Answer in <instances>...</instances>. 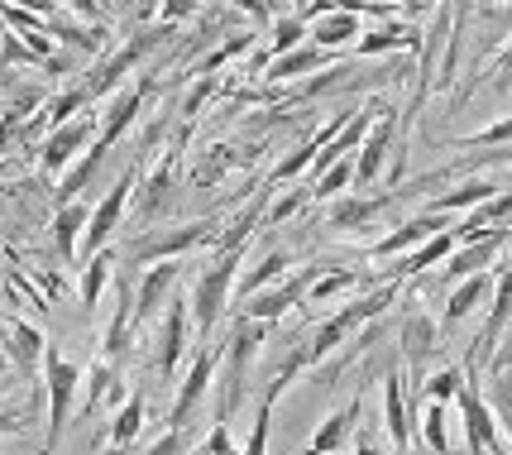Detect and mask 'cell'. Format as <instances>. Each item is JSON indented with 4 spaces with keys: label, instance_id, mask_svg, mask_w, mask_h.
I'll return each instance as SVG.
<instances>
[{
    "label": "cell",
    "instance_id": "cell-1",
    "mask_svg": "<svg viewBox=\"0 0 512 455\" xmlns=\"http://www.w3.org/2000/svg\"><path fill=\"white\" fill-rule=\"evenodd\" d=\"M273 321H254V317H235L230 336H225V350H221V369H216V422H230L240 403H245V379H249V364L259 355V345L268 341Z\"/></svg>",
    "mask_w": 512,
    "mask_h": 455
},
{
    "label": "cell",
    "instance_id": "cell-2",
    "mask_svg": "<svg viewBox=\"0 0 512 455\" xmlns=\"http://www.w3.org/2000/svg\"><path fill=\"white\" fill-rule=\"evenodd\" d=\"M245 254H249V245H240V250H221L216 254V264L192 283L187 307H192V321H197V345H211V336H216V321H221V312L230 307V293H235V283H240Z\"/></svg>",
    "mask_w": 512,
    "mask_h": 455
},
{
    "label": "cell",
    "instance_id": "cell-3",
    "mask_svg": "<svg viewBox=\"0 0 512 455\" xmlns=\"http://www.w3.org/2000/svg\"><path fill=\"white\" fill-rule=\"evenodd\" d=\"M82 364L63 360V350L58 345H48L44 350V393H48V432H44V451L53 455L58 451V441L67 432V417L77 408V393H82Z\"/></svg>",
    "mask_w": 512,
    "mask_h": 455
},
{
    "label": "cell",
    "instance_id": "cell-4",
    "mask_svg": "<svg viewBox=\"0 0 512 455\" xmlns=\"http://www.w3.org/2000/svg\"><path fill=\"white\" fill-rule=\"evenodd\" d=\"M216 216H201V221H187V226H173V230H149L139 235L125 259L130 264H163V259H178L187 250H201V245H216Z\"/></svg>",
    "mask_w": 512,
    "mask_h": 455
},
{
    "label": "cell",
    "instance_id": "cell-5",
    "mask_svg": "<svg viewBox=\"0 0 512 455\" xmlns=\"http://www.w3.org/2000/svg\"><path fill=\"white\" fill-rule=\"evenodd\" d=\"M134 182H139V168H125V173H120V182H115L101 202L91 206L87 230H82V245H77V264H87L91 254L111 250V235L120 230V216H125V206H130Z\"/></svg>",
    "mask_w": 512,
    "mask_h": 455
},
{
    "label": "cell",
    "instance_id": "cell-6",
    "mask_svg": "<svg viewBox=\"0 0 512 455\" xmlns=\"http://www.w3.org/2000/svg\"><path fill=\"white\" fill-rule=\"evenodd\" d=\"M460 427H465V446L469 455H503V432H498V417H493L489 398L479 393V374L465 369V388H460Z\"/></svg>",
    "mask_w": 512,
    "mask_h": 455
},
{
    "label": "cell",
    "instance_id": "cell-7",
    "mask_svg": "<svg viewBox=\"0 0 512 455\" xmlns=\"http://www.w3.org/2000/svg\"><path fill=\"white\" fill-rule=\"evenodd\" d=\"M316 278H321V264H312V269H302V273H292V278H278V283L259 288L254 297L235 302V317H254V321L288 317L292 307H302V302H307V288H312Z\"/></svg>",
    "mask_w": 512,
    "mask_h": 455
},
{
    "label": "cell",
    "instance_id": "cell-8",
    "mask_svg": "<svg viewBox=\"0 0 512 455\" xmlns=\"http://www.w3.org/2000/svg\"><path fill=\"white\" fill-rule=\"evenodd\" d=\"M216 369H221V345H197V355L187 364V379L178 384V398H173V408H168V432H182L187 427V417L197 408L201 398H206V388L216 384Z\"/></svg>",
    "mask_w": 512,
    "mask_h": 455
},
{
    "label": "cell",
    "instance_id": "cell-9",
    "mask_svg": "<svg viewBox=\"0 0 512 455\" xmlns=\"http://www.w3.org/2000/svg\"><path fill=\"white\" fill-rule=\"evenodd\" d=\"M101 135V120L91 111H82L77 120H67V125H58V130H48L44 139V173H67L72 168V159H82L91 149V139Z\"/></svg>",
    "mask_w": 512,
    "mask_h": 455
},
{
    "label": "cell",
    "instance_id": "cell-10",
    "mask_svg": "<svg viewBox=\"0 0 512 455\" xmlns=\"http://www.w3.org/2000/svg\"><path fill=\"white\" fill-rule=\"evenodd\" d=\"M393 144H398V111L383 106L379 120L369 125V135H364V144H359V154H355V187L359 192L383 178V163L393 159Z\"/></svg>",
    "mask_w": 512,
    "mask_h": 455
},
{
    "label": "cell",
    "instance_id": "cell-11",
    "mask_svg": "<svg viewBox=\"0 0 512 455\" xmlns=\"http://www.w3.org/2000/svg\"><path fill=\"white\" fill-rule=\"evenodd\" d=\"M182 355H187V297H168V312H163V326H158L154 341V369L163 384L178 379Z\"/></svg>",
    "mask_w": 512,
    "mask_h": 455
},
{
    "label": "cell",
    "instance_id": "cell-12",
    "mask_svg": "<svg viewBox=\"0 0 512 455\" xmlns=\"http://www.w3.org/2000/svg\"><path fill=\"white\" fill-rule=\"evenodd\" d=\"M508 317H512V264L498 273V283H493L489 321H484V331H479V336H474V345H469L465 369H474V374H479V364H493V345H498V336H503Z\"/></svg>",
    "mask_w": 512,
    "mask_h": 455
},
{
    "label": "cell",
    "instance_id": "cell-13",
    "mask_svg": "<svg viewBox=\"0 0 512 455\" xmlns=\"http://www.w3.org/2000/svg\"><path fill=\"white\" fill-rule=\"evenodd\" d=\"M450 230V216H436V211H417V216H407L393 235H383L379 245H369V259L383 264V259H398V254H412L417 245H426L431 235H441Z\"/></svg>",
    "mask_w": 512,
    "mask_h": 455
},
{
    "label": "cell",
    "instance_id": "cell-14",
    "mask_svg": "<svg viewBox=\"0 0 512 455\" xmlns=\"http://www.w3.org/2000/svg\"><path fill=\"white\" fill-rule=\"evenodd\" d=\"M417 417H412V403H407V384H402V374L393 369L388 379H383V436L393 441V451L407 455L417 446V427H412Z\"/></svg>",
    "mask_w": 512,
    "mask_h": 455
},
{
    "label": "cell",
    "instance_id": "cell-15",
    "mask_svg": "<svg viewBox=\"0 0 512 455\" xmlns=\"http://www.w3.org/2000/svg\"><path fill=\"white\" fill-rule=\"evenodd\" d=\"M359 417H364V388H359L345 408H335L297 455H335V451H345V446L355 441V432H359Z\"/></svg>",
    "mask_w": 512,
    "mask_h": 455
},
{
    "label": "cell",
    "instance_id": "cell-16",
    "mask_svg": "<svg viewBox=\"0 0 512 455\" xmlns=\"http://www.w3.org/2000/svg\"><path fill=\"white\" fill-rule=\"evenodd\" d=\"M512 240V226H503V230H489L484 240H469V245H455V254L446 259V269H441V283H460V278H469V273H484L503 254V245Z\"/></svg>",
    "mask_w": 512,
    "mask_h": 455
},
{
    "label": "cell",
    "instance_id": "cell-17",
    "mask_svg": "<svg viewBox=\"0 0 512 455\" xmlns=\"http://www.w3.org/2000/svg\"><path fill=\"white\" fill-rule=\"evenodd\" d=\"M393 202H402L398 187H393V192H379V197H369V192H345V197H335V206L326 211V226L331 230H364Z\"/></svg>",
    "mask_w": 512,
    "mask_h": 455
},
{
    "label": "cell",
    "instance_id": "cell-18",
    "mask_svg": "<svg viewBox=\"0 0 512 455\" xmlns=\"http://www.w3.org/2000/svg\"><path fill=\"white\" fill-rule=\"evenodd\" d=\"M178 278H182L178 259H163V264H154V269L144 273V283L134 288V326H139V331L154 321L158 307H168V293L178 288Z\"/></svg>",
    "mask_w": 512,
    "mask_h": 455
},
{
    "label": "cell",
    "instance_id": "cell-19",
    "mask_svg": "<svg viewBox=\"0 0 512 455\" xmlns=\"http://www.w3.org/2000/svg\"><path fill=\"white\" fill-rule=\"evenodd\" d=\"M402 355H407V369L422 379V364L441 350V321L426 317V312H407L402 317Z\"/></svg>",
    "mask_w": 512,
    "mask_h": 455
},
{
    "label": "cell",
    "instance_id": "cell-20",
    "mask_svg": "<svg viewBox=\"0 0 512 455\" xmlns=\"http://www.w3.org/2000/svg\"><path fill=\"white\" fill-rule=\"evenodd\" d=\"M503 187L493 178H484V173H474V178H460L450 192H436L431 202L422 206V211H436V216H450V211H474V206H484V202H493Z\"/></svg>",
    "mask_w": 512,
    "mask_h": 455
},
{
    "label": "cell",
    "instance_id": "cell-21",
    "mask_svg": "<svg viewBox=\"0 0 512 455\" xmlns=\"http://www.w3.org/2000/svg\"><path fill=\"white\" fill-rule=\"evenodd\" d=\"M359 331H364V326H359L350 312H335L331 321H321V326L312 331V341H307V369H321L335 350H345V345L355 341Z\"/></svg>",
    "mask_w": 512,
    "mask_h": 455
},
{
    "label": "cell",
    "instance_id": "cell-22",
    "mask_svg": "<svg viewBox=\"0 0 512 455\" xmlns=\"http://www.w3.org/2000/svg\"><path fill=\"white\" fill-rule=\"evenodd\" d=\"M402 48H422V29L417 24H407V20H393V24H383V29H369V34H359L355 39V58H379V53H402Z\"/></svg>",
    "mask_w": 512,
    "mask_h": 455
},
{
    "label": "cell",
    "instance_id": "cell-23",
    "mask_svg": "<svg viewBox=\"0 0 512 455\" xmlns=\"http://www.w3.org/2000/svg\"><path fill=\"white\" fill-rule=\"evenodd\" d=\"M321 68H335V53L331 48H316V44H302L283 53V58H273L264 68L268 82H297V77H316Z\"/></svg>",
    "mask_w": 512,
    "mask_h": 455
},
{
    "label": "cell",
    "instance_id": "cell-24",
    "mask_svg": "<svg viewBox=\"0 0 512 455\" xmlns=\"http://www.w3.org/2000/svg\"><path fill=\"white\" fill-rule=\"evenodd\" d=\"M163 29H168V24H163ZM163 29H158V34H163ZM158 34H139V39H130V44L120 48L111 63H106V68H101V72H96V77L87 82V96H91V101H96V96H106V91H111L130 68H139V63H144V53L158 44Z\"/></svg>",
    "mask_w": 512,
    "mask_h": 455
},
{
    "label": "cell",
    "instance_id": "cell-25",
    "mask_svg": "<svg viewBox=\"0 0 512 455\" xmlns=\"http://www.w3.org/2000/svg\"><path fill=\"white\" fill-rule=\"evenodd\" d=\"M493 297V278L489 273H469V278H460L455 288H450L446 297V312H441V331H455L460 321L479 307V302H489Z\"/></svg>",
    "mask_w": 512,
    "mask_h": 455
},
{
    "label": "cell",
    "instance_id": "cell-26",
    "mask_svg": "<svg viewBox=\"0 0 512 455\" xmlns=\"http://www.w3.org/2000/svg\"><path fill=\"white\" fill-rule=\"evenodd\" d=\"M101 398H111V408L125 403V379H120V369L111 360H96L82 374V417H91V412L101 408Z\"/></svg>",
    "mask_w": 512,
    "mask_h": 455
},
{
    "label": "cell",
    "instance_id": "cell-27",
    "mask_svg": "<svg viewBox=\"0 0 512 455\" xmlns=\"http://www.w3.org/2000/svg\"><path fill=\"white\" fill-rule=\"evenodd\" d=\"M144 96H149V82H134L130 91H120V96H115L111 111L101 115V135H96V144H101V149H111L115 139L130 130L134 115H139V106H144Z\"/></svg>",
    "mask_w": 512,
    "mask_h": 455
},
{
    "label": "cell",
    "instance_id": "cell-28",
    "mask_svg": "<svg viewBox=\"0 0 512 455\" xmlns=\"http://www.w3.org/2000/svg\"><path fill=\"white\" fill-rule=\"evenodd\" d=\"M359 20H364V15H350V10H331V15H321V20L307 24V39H312L316 48H331V53H340V48H355Z\"/></svg>",
    "mask_w": 512,
    "mask_h": 455
},
{
    "label": "cell",
    "instance_id": "cell-29",
    "mask_svg": "<svg viewBox=\"0 0 512 455\" xmlns=\"http://www.w3.org/2000/svg\"><path fill=\"white\" fill-rule=\"evenodd\" d=\"M87 206L82 202H67L53 211V250L63 264H77V245H82V230H87Z\"/></svg>",
    "mask_w": 512,
    "mask_h": 455
},
{
    "label": "cell",
    "instance_id": "cell-30",
    "mask_svg": "<svg viewBox=\"0 0 512 455\" xmlns=\"http://www.w3.org/2000/svg\"><path fill=\"white\" fill-rule=\"evenodd\" d=\"M10 360L20 364V374H34L39 364H44V350H48V341H44V331L34 326V321H24V317H10Z\"/></svg>",
    "mask_w": 512,
    "mask_h": 455
},
{
    "label": "cell",
    "instance_id": "cell-31",
    "mask_svg": "<svg viewBox=\"0 0 512 455\" xmlns=\"http://www.w3.org/2000/svg\"><path fill=\"white\" fill-rule=\"evenodd\" d=\"M115 264H120V254H115V250L91 254L87 264H82V283H77V297H82V312H96V307H101V293L111 288Z\"/></svg>",
    "mask_w": 512,
    "mask_h": 455
},
{
    "label": "cell",
    "instance_id": "cell-32",
    "mask_svg": "<svg viewBox=\"0 0 512 455\" xmlns=\"http://www.w3.org/2000/svg\"><path fill=\"white\" fill-rule=\"evenodd\" d=\"M455 245H460V240H455V230H441V235H431V240H426V245H417L412 254H402V264L393 273H398V278H417V273L446 264L450 254H455Z\"/></svg>",
    "mask_w": 512,
    "mask_h": 455
},
{
    "label": "cell",
    "instance_id": "cell-33",
    "mask_svg": "<svg viewBox=\"0 0 512 455\" xmlns=\"http://www.w3.org/2000/svg\"><path fill=\"white\" fill-rule=\"evenodd\" d=\"M288 269H292V254L288 250H268L264 259H254V269L240 273V283H235V302H245V297H254L259 288L278 283Z\"/></svg>",
    "mask_w": 512,
    "mask_h": 455
},
{
    "label": "cell",
    "instance_id": "cell-34",
    "mask_svg": "<svg viewBox=\"0 0 512 455\" xmlns=\"http://www.w3.org/2000/svg\"><path fill=\"white\" fill-rule=\"evenodd\" d=\"M144 393H130L125 403H120V412H115V422H111V441H106V455H120L125 446H130L134 436L144 432Z\"/></svg>",
    "mask_w": 512,
    "mask_h": 455
},
{
    "label": "cell",
    "instance_id": "cell-35",
    "mask_svg": "<svg viewBox=\"0 0 512 455\" xmlns=\"http://www.w3.org/2000/svg\"><path fill=\"white\" fill-rule=\"evenodd\" d=\"M307 44V20L302 15H278L273 20V29H268V63L273 58H283V53H292V48H302Z\"/></svg>",
    "mask_w": 512,
    "mask_h": 455
},
{
    "label": "cell",
    "instance_id": "cell-36",
    "mask_svg": "<svg viewBox=\"0 0 512 455\" xmlns=\"http://www.w3.org/2000/svg\"><path fill=\"white\" fill-rule=\"evenodd\" d=\"M359 283H364V273L359 269H331V273L321 269V278L307 288V302L321 307V302H331V297H340V293H355Z\"/></svg>",
    "mask_w": 512,
    "mask_h": 455
},
{
    "label": "cell",
    "instance_id": "cell-37",
    "mask_svg": "<svg viewBox=\"0 0 512 455\" xmlns=\"http://www.w3.org/2000/svg\"><path fill=\"white\" fill-rule=\"evenodd\" d=\"M460 388H465V369H460V364H446V369H436L431 379H422L417 393H422L426 403H455Z\"/></svg>",
    "mask_w": 512,
    "mask_h": 455
},
{
    "label": "cell",
    "instance_id": "cell-38",
    "mask_svg": "<svg viewBox=\"0 0 512 455\" xmlns=\"http://www.w3.org/2000/svg\"><path fill=\"white\" fill-rule=\"evenodd\" d=\"M350 187H355V159H340L312 182V197L316 202H335V197H345Z\"/></svg>",
    "mask_w": 512,
    "mask_h": 455
},
{
    "label": "cell",
    "instance_id": "cell-39",
    "mask_svg": "<svg viewBox=\"0 0 512 455\" xmlns=\"http://www.w3.org/2000/svg\"><path fill=\"white\" fill-rule=\"evenodd\" d=\"M417 422H422V441L431 455H450V432H446V403H426L417 412Z\"/></svg>",
    "mask_w": 512,
    "mask_h": 455
},
{
    "label": "cell",
    "instance_id": "cell-40",
    "mask_svg": "<svg viewBox=\"0 0 512 455\" xmlns=\"http://www.w3.org/2000/svg\"><path fill=\"white\" fill-rule=\"evenodd\" d=\"M87 87H72V91H63V96H53L44 106V120L39 125H48V130H58V125H67V120H77V115L87 111Z\"/></svg>",
    "mask_w": 512,
    "mask_h": 455
},
{
    "label": "cell",
    "instance_id": "cell-41",
    "mask_svg": "<svg viewBox=\"0 0 512 455\" xmlns=\"http://www.w3.org/2000/svg\"><path fill=\"white\" fill-rule=\"evenodd\" d=\"M307 202H312V187H307V182H302V187H288V192H278V197L268 202V211H264V230L283 226V221H288V216H297Z\"/></svg>",
    "mask_w": 512,
    "mask_h": 455
},
{
    "label": "cell",
    "instance_id": "cell-42",
    "mask_svg": "<svg viewBox=\"0 0 512 455\" xmlns=\"http://www.w3.org/2000/svg\"><path fill=\"white\" fill-rule=\"evenodd\" d=\"M489 408H493V417H498V432L512 441V374L508 369L489 379Z\"/></svg>",
    "mask_w": 512,
    "mask_h": 455
},
{
    "label": "cell",
    "instance_id": "cell-43",
    "mask_svg": "<svg viewBox=\"0 0 512 455\" xmlns=\"http://www.w3.org/2000/svg\"><path fill=\"white\" fill-rule=\"evenodd\" d=\"M446 144H455V149H503V144H512V115L484 125L479 135H460V139H446Z\"/></svg>",
    "mask_w": 512,
    "mask_h": 455
},
{
    "label": "cell",
    "instance_id": "cell-44",
    "mask_svg": "<svg viewBox=\"0 0 512 455\" xmlns=\"http://www.w3.org/2000/svg\"><path fill=\"white\" fill-rule=\"evenodd\" d=\"M249 48H254V34H230V39H225V44L216 48L211 58H201V63H197V72H201V77H211V72H216V68H225L230 58H240V53H249Z\"/></svg>",
    "mask_w": 512,
    "mask_h": 455
},
{
    "label": "cell",
    "instance_id": "cell-45",
    "mask_svg": "<svg viewBox=\"0 0 512 455\" xmlns=\"http://www.w3.org/2000/svg\"><path fill=\"white\" fill-rule=\"evenodd\" d=\"M197 455H245V451H235L230 422H211V432H206V441L197 446Z\"/></svg>",
    "mask_w": 512,
    "mask_h": 455
},
{
    "label": "cell",
    "instance_id": "cell-46",
    "mask_svg": "<svg viewBox=\"0 0 512 455\" xmlns=\"http://www.w3.org/2000/svg\"><path fill=\"white\" fill-rule=\"evenodd\" d=\"M211 96H216V77H201V82H197V91H192V96L182 101V120L192 125V120H197V115H201V106H206Z\"/></svg>",
    "mask_w": 512,
    "mask_h": 455
},
{
    "label": "cell",
    "instance_id": "cell-47",
    "mask_svg": "<svg viewBox=\"0 0 512 455\" xmlns=\"http://www.w3.org/2000/svg\"><path fill=\"white\" fill-rule=\"evenodd\" d=\"M192 15H197V0H163V5H158V24H168V29L182 20H192Z\"/></svg>",
    "mask_w": 512,
    "mask_h": 455
},
{
    "label": "cell",
    "instance_id": "cell-48",
    "mask_svg": "<svg viewBox=\"0 0 512 455\" xmlns=\"http://www.w3.org/2000/svg\"><path fill=\"white\" fill-rule=\"evenodd\" d=\"M355 455H383V436H379V427H374V422H359Z\"/></svg>",
    "mask_w": 512,
    "mask_h": 455
},
{
    "label": "cell",
    "instance_id": "cell-49",
    "mask_svg": "<svg viewBox=\"0 0 512 455\" xmlns=\"http://www.w3.org/2000/svg\"><path fill=\"white\" fill-rule=\"evenodd\" d=\"M182 446H187V436L182 432H163L144 455H182Z\"/></svg>",
    "mask_w": 512,
    "mask_h": 455
},
{
    "label": "cell",
    "instance_id": "cell-50",
    "mask_svg": "<svg viewBox=\"0 0 512 455\" xmlns=\"http://www.w3.org/2000/svg\"><path fill=\"white\" fill-rule=\"evenodd\" d=\"M230 5H235V10H245L254 24H268V20H273V5H268V0H230Z\"/></svg>",
    "mask_w": 512,
    "mask_h": 455
},
{
    "label": "cell",
    "instance_id": "cell-51",
    "mask_svg": "<svg viewBox=\"0 0 512 455\" xmlns=\"http://www.w3.org/2000/svg\"><path fill=\"white\" fill-rule=\"evenodd\" d=\"M29 427V412H0V436H20Z\"/></svg>",
    "mask_w": 512,
    "mask_h": 455
},
{
    "label": "cell",
    "instance_id": "cell-52",
    "mask_svg": "<svg viewBox=\"0 0 512 455\" xmlns=\"http://www.w3.org/2000/svg\"><path fill=\"white\" fill-rule=\"evenodd\" d=\"M20 120H24V111H5V120H0V149L10 144V135L20 130Z\"/></svg>",
    "mask_w": 512,
    "mask_h": 455
},
{
    "label": "cell",
    "instance_id": "cell-53",
    "mask_svg": "<svg viewBox=\"0 0 512 455\" xmlns=\"http://www.w3.org/2000/svg\"><path fill=\"white\" fill-rule=\"evenodd\" d=\"M67 5H72L77 15H87V20H101V5H96V0H67Z\"/></svg>",
    "mask_w": 512,
    "mask_h": 455
},
{
    "label": "cell",
    "instance_id": "cell-54",
    "mask_svg": "<svg viewBox=\"0 0 512 455\" xmlns=\"http://www.w3.org/2000/svg\"><path fill=\"white\" fill-rule=\"evenodd\" d=\"M20 5L24 10H34V15H44V20L53 15V0H20Z\"/></svg>",
    "mask_w": 512,
    "mask_h": 455
},
{
    "label": "cell",
    "instance_id": "cell-55",
    "mask_svg": "<svg viewBox=\"0 0 512 455\" xmlns=\"http://www.w3.org/2000/svg\"><path fill=\"white\" fill-rule=\"evenodd\" d=\"M402 5V15H407V10H431V5H441V0H398Z\"/></svg>",
    "mask_w": 512,
    "mask_h": 455
},
{
    "label": "cell",
    "instance_id": "cell-56",
    "mask_svg": "<svg viewBox=\"0 0 512 455\" xmlns=\"http://www.w3.org/2000/svg\"><path fill=\"white\" fill-rule=\"evenodd\" d=\"M120 5H134V0H120Z\"/></svg>",
    "mask_w": 512,
    "mask_h": 455
},
{
    "label": "cell",
    "instance_id": "cell-57",
    "mask_svg": "<svg viewBox=\"0 0 512 455\" xmlns=\"http://www.w3.org/2000/svg\"><path fill=\"white\" fill-rule=\"evenodd\" d=\"M302 5H307V0H302Z\"/></svg>",
    "mask_w": 512,
    "mask_h": 455
}]
</instances>
